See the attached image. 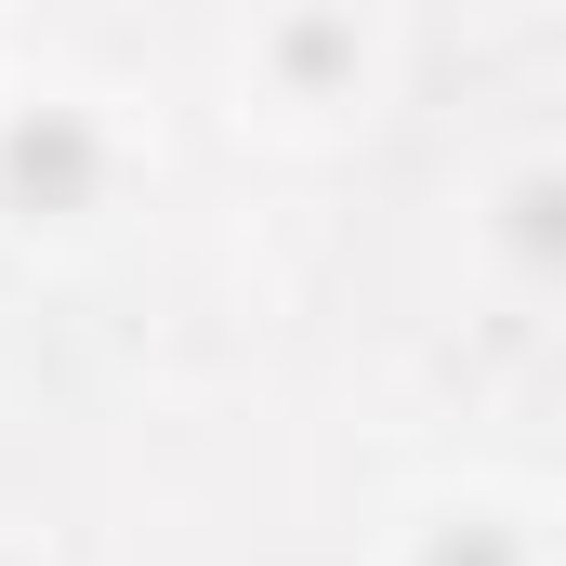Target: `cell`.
Masks as SVG:
<instances>
[{"instance_id": "1", "label": "cell", "mask_w": 566, "mask_h": 566, "mask_svg": "<svg viewBox=\"0 0 566 566\" xmlns=\"http://www.w3.org/2000/svg\"><path fill=\"white\" fill-rule=\"evenodd\" d=\"M422 27L396 0H264L198 40V106L251 158H356L409 106Z\"/></svg>"}, {"instance_id": "2", "label": "cell", "mask_w": 566, "mask_h": 566, "mask_svg": "<svg viewBox=\"0 0 566 566\" xmlns=\"http://www.w3.org/2000/svg\"><path fill=\"white\" fill-rule=\"evenodd\" d=\"M158 198V119H145L119 80H80L40 66L0 80V251L13 264H93L133 238V211Z\"/></svg>"}, {"instance_id": "3", "label": "cell", "mask_w": 566, "mask_h": 566, "mask_svg": "<svg viewBox=\"0 0 566 566\" xmlns=\"http://www.w3.org/2000/svg\"><path fill=\"white\" fill-rule=\"evenodd\" d=\"M448 238H461V290L501 316H554L566 290V145L554 133H501L461 158L448 185Z\"/></svg>"}, {"instance_id": "4", "label": "cell", "mask_w": 566, "mask_h": 566, "mask_svg": "<svg viewBox=\"0 0 566 566\" xmlns=\"http://www.w3.org/2000/svg\"><path fill=\"white\" fill-rule=\"evenodd\" d=\"M369 566H554V488L514 461H434L382 501Z\"/></svg>"}, {"instance_id": "5", "label": "cell", "mask_w": 566, "mask_h": 566, "mask_svg": "<svg viewBox=\"0 0 566 566\" xmlns=\"http://www.w3.org/2000/svg\"><path fill=\"white\" fill-rule=\"evenodd\" d=\"M27 66H40V27H27V13H0V80H27Z\"/></svg>"}, {"instance_id": "6", "label": "cell", "mask_w": 566, "mask_h": 566, "mask_svg": "<svg viewBox=\"0 0 566 566\" xmlns=\"http://www.w3.org/2000/svg\"><path fill=\"white\" fill-rule=\"evenodd\" d=\"M0 566H66V554H53L40 527H13V514H0Z\"/></svg>"}]
</instances>
